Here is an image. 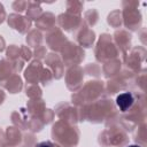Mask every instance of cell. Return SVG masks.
I'll return each instance as SVG.
<instances>
[{
	"instance_id": "cell-2",
	"label": "cell",
	"mask_w": 147,
	"mask_h": 147,
	"mask_svg": "<svg viewBox=\"0 0 147 147\" xmlns=\"http://www.w3.org/2000/svg\"><path fill=\"white\" fill-rule=\"evenodd\" d=\"M36 147H53V145H52L49 141H44V142L38 144Z\"/></svg>"
},
{
	"instance_id": "cell-3",
	"label": "cell",
	"mask_w": 147,
	"mask_h": 147,
	"mask_svg": "<svg viewBox=\"0 0 147 147\" xmlns=\"http://www.w3.org/2000/svg\"><path fill=\"white\" fill-rule=\"evenodd\" d=\"M127 147H140V146H138V145H131V146H127Z\"/></svg>"
},
{
	"instance_id": "cell-1",
	"label": "cell",
	"mask_w": 147,
	"mask_h": 147,
	"mask_svg": "<svg viewBox=\"0 0 147 147\" xmlns=\"http://www.w3.org/2000/svg\"><path fill=\"white\" fill-rule=\"evenodd\" d=\"M134 102V96L130 92H125L119 94L116 98V105L122 111H126Z\"/></svg>"
}]
</instances>
